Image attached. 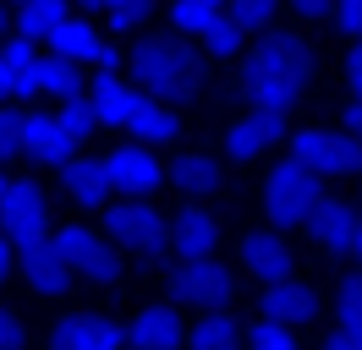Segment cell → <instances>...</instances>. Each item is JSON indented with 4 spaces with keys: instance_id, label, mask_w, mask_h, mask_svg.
Returning <instances> with one entry per match:
<instances>
[{
    "instance_id": "obj_1",
    "label": "cell",
    "mask_w": 362,
    "mask_h": 350,
    "mask_svg": "<svg viewBox=\"0 0 362 350\" xmlns=\"http://www.w3.org/2000/svg\"><path fill=\"white\" fill-rule=\"evenodd\" d=\"M236 88L247 93L252 104L286 109V115H291V109L302 104V93L313 88V49H308V39H296V33H269V39L242 61Z\"/></svg>"
},
{
    "instance_id": "obj_2",
    "label": "cell",
    "mask_w": 362,
    "mask_h": 350,
    "mask_svg": "<svg viewBox=\"0 0 362 350\" xmlns=\"http://www.w3.org/2000/svg\"><path fill=\"white\" fill-rule=\"evenodd\" d=\"M132 83L148 88L154 99L165 104H192L198 93H204L209 71H204V55L198 49H187L176 39H137L132 44Z\"/></svg>"
},
{
    "instance_id": "obj_3",
    "label": "cell",
    "mask_w": 362,
    "mask_h": 350,
    "mask_svg": "<svg viewBox=\"0 0 362 350\" xmlns=\"http://www.w3.org/2000/svg\"><path fill=\"white\" fill-rule=\"evenodd\" d=\"M318 203H324V175H313L302 159H280L269 170V181H264V214H269L274 230L308 224Z\"/></svg>"
},
{
    "instance_id": "obj_4",
    "label": "cell",
    "mask_w": 362,
    "mask_h": 350,
    "mask_svg": "<svg viewBox=\"0 0 362 350\" xmlns=\"http://www.w3.org/2000/svg\"><path fill=\"white\" fill-rule=\"evenodd\" d=\"M105 230H110V241L132 246L137 258H159V252L170 246V219L159 214L148 197H121V203H110V208H105Z\"/></svg>"
},
{
    "instance_id": "obj_5",
    "label": "cell",
    "mask_w": 362,
    "mask_h": 350,
    "mask_svg": "<svg viewBox=\"0 0 362 350\" xmlns=\"http://www.w3.org/2000/svg\"><path fill=\"white\" fill-rule=\"evenodd\" d=\"M291 159H302L313 175H362V143L346 131H324V126L296 131Z\"/></svg>"
},
{
    "instance_id": "obj_6",
    "label": "cell",
    "mask_w": 362,
    "mask_h": 350,
    "mask_svg": "<svg viewBox=\"0 0 362 350\" xmlns=\"http://www.w3.org/2000/svg\"><path fill=\"white\" fill-rule=\"evenodd\" d=\"M0 230H6V241L17 252L49 236V203L33 181H11L6 186V197H0Z\"/></svg>"
},
{
    "instance_id": "obj_7",
    "label": "cell",
    "mask_w": 362,
    "mask_h": 350,
    "mask_svg": "<svg viewBox=\"0 0 362 350\" xmlns=\"http://www.w3.org/2000/svg\"><path fill=\"white\" fill-rule=\"evenodd\" d=\"M49 241L61 246L66 268L88 274L93 284H115V279H121V258L110 252V241H99V236H93L88 224H61V230H55Z\"/></svg>"
},
{
    "instance_id": "obj_8",
    "label": "cell",
    "mask_w": 362,
    "mask_h": 350,
    "mask_svg": "<svg viewBox=\"0 0 362 350\" xmlns=\"http://www.w3.org/2000/svg\"><path fill=\"white\" fill-rule=\"evenodd\" d=\"M230 290H236V279H230V268L226 262H214V258H181V268L170 274V296L187 306H226L230 301Z\"/></svg>"
},
{
    "instance_id": "obj_9",
    "label": "cell",
    "mask_w": 362,
    "mask_h": 350,
    "mask_svg": "<svg viewBox=\"0 0 362 350\" xmlns=\"http://www.w3.org/2000/svg\"><path fill=\"white\" fill-rule=\"evenodd\" d=\"M99 164H105L110 192H121V197H148V192H159V186H165V170H159V159L143 148V143H127V148L105 153Z\"/></svg>"
},
{
    "instance_id": "obj_10",
    "label": "cell",
    "mask_w": 362,
    "mask_h": 350,
    "mask_svg": "<svg viewBox=\"0 0 362 350\" xmlns=\"http://www.w3.org/2000/svg\"><path fill=\"white\" fill-rule=\"evenodd\" d=\"M280 137H286V109L252 104L236 126H226V153H230V159H258V153L274 148Z\"/></svg>"
},
{
    "instance_id": "obj_11",
    "label": "cell",
    "mask_w": 362,
    "mask_h": 350,
    "mask_svg": "<svg viewBox=\"0 0 362 350\" xmlns=\"http://www.w3.org/2000/svg\"><path fill=\"white\" fill-rule=\"evenodd\" d=\"M55 350H127V328L110 323V318H93V312H71L55 323L49 334Z\"/></svg>"
},
{
    "instance_id": "obj_12",
    "label": "cell",
    "mask_w": 362,
    "mask_h": 350,
    "mask_svg": "<svg viewBox=\"0 0 362 350\" xmlns=\"http://www.w3.org/2000/svg\"><path fill=\"white\" fill-rule=\"evenodd\" d=\"M49 55H61L71 66H93V71H115V49L93 33L88 22H71V17L49 33Z\"/></svg>"
},
{
    "instance_id": "obj_13",
    "label": "cell",
    "mask_w": 362,
    "mask_h": 350,
    "mask_svg": "<svg viewBox=\"0 0 362 350\" xmlns=\"http://www.w3.org/2000/svg\"><path fill=\"white\" fill-rule=\"evenodd\" d=\"M242 262H247L252 279H264V284H280V279L296 274V252L286 246L280 230H252V236L242 241Z\"/></svg>"
},
{
    "instance_id": "obj_14",
    "label": "cell",
    "mask_w": 362,
    "mask_h": 350,
    "mask_svg": "<svg viewBox=\"0 0 362 350\" xmlns=\"http://www.w3.org/2000/svg\"><path fill=\"white\" fill-rule=\"evenodd\" d=\"M39 93V55H33V39H17L0 49V104H17V99H33Z\"/></svg>"
},
{
    "instance_id": "obj_15",
    "label": "cell",
    "mask_w": 362,
    "mask_h": 350,
    "mask_svg": "<svg viewBox=\"0 0 362 350\" xmlns=\"http://www.w3.org/2000/svg\"><path fill=\"white\" fill-rule=\"evenodd\" d=\"M17 268H23V279H28L33 296H61V290L71 284V268H66L61 246H55L49 236L33 241V246H23V262H17Z\"/></svg>"
},
{
    "instance_id": "obj_16",
    "label": "cell",
    "mask_w": 362,
    "mask_h": 350,
    "mask_svg": "<svg viewBox=\"0 0 362 350\" xmlns=\"http://www.w3.org/2000/svg\"><path fill=\"white\" fill-rule=\"evenodd\" d=\"M308 230H313V241L324 246V252H335V258H340V252L357 246L362 214L351 208V203H329V197H324V203L313 208V219H308Z\"/></svg>"
},
{
    "instance_id": "obj_17",
    "label": "cell",
    "mask_w": 362,
    "mask_h": 350,
    "mask_svg": "<svg viewBox=\"0 0 362 350\" xmlns=\"http://www.w3.org/2000/svg\"><path fill=\"white\" fill-rule=\"evenodd\" d=\"M71 143L66 137V126H61V115H23V153L28 159H39V164H66L71 159Z\"/></svg>"
},
{
    "instance_id": "obj_18",
    "label": "cell",
    "mask_w": 362,
    "mask_h": 350,
    "mask_svg": "<svg viewBox=\"0 0 362 350\" xmlns=\"http://www.w3.org/2000/svg\"><path fill=\"white\" fill-rule=\"evenodd\" d=\"M264 318H269V323H286V328L313 323V318H318V290H313V284H302V279L269 284V290H264Z\"/></svg>"
},
{
    "instance_id": "obj_19",
    "label": "cell",
    "mask_w": 362,
    "mask_h": 350,
    "mask_svg": "<svg viewBox=\"0 0 362 350\" xmlns=\"http://www.w3.org/2000/svg\"><path fill=\"white\" fill-rule=\"evenodd\" d=\"M137 83H121L115 71H93V83H88V104L93 115H99V126H127V115L137 109Z\"/></svg>"
},
{
    "instance_id": "obj_20",
    "label": "cell",
    "mask_w": 362,
    "mask_h": 350,
    "mask_svg": "<svg viewBox=\"0 0 362 350\" xmlns=\"http://www.w3.org/2000/svg\"><path fill=\"white\" fill-rule=\"evenodd\" d=\"M127 345L132 350H181V318L170 306H143L127 328Z\"/></svg>"
},
{
    "instance_id": "obj_21",
    "label": "cell",
    "mask_w": 362,
    "mask_h": 350,
    "mask_svg": "<svg viewBox=\"0 0 362 350\" xmlns=\"http://www.w3.org/2000/svg\"><path fill=\"white\" fill-rule=\"evenodd\" d=\"M214 241H220V224H214L209 208H181V214L170 219V246H176V258H209Z\"/></svg>"
},
{
    "instance_id": "obj_22",
    "label": "cell",
    "mask_w": 362,
    "mask_h": 350,
    "mask_svg": "<svg viewBox=\"0 0 362 350\" xmlns=\"http://www.w3.org/2000/svg\"><path fill=\"white\" fill-rule=\"evenodd\" d=\"M61 192H66L77 208H105V197H110L105 164H99V159H66V164H61Z\"/></svg>"
},
{
    "instance_id": "obj_23",
    "label": "cell",
    "mask_w": 362,
    "mask_h": 350,
    "mask_svg": "<svg viewBox=\"0 0 362 350\" xmlns=\"http://www.w3.org/2000/svg\"><path fill=\"white\" fill-rule=\"evenodd\" d=\"M127 131H132L143 148H159V143L176 137V109L165 104V99H137V109L127 115Z\"/></svg>"
},
{
    "instance_id": "obj_24",
    "label": "cell",
    "mask_w": 362,
    "mask_h": 350,
    "mask_svg": "<svg viewBox=\"0 0 362 350\" xmlns=\"http://www.w3.org/2000/svg\"><path fill=\"white\" fill-rule=\"evenodd\" d=\"M66 22V0H23L17 6V33L33 44H49V33Z\"/></svg>"
},
{
    "instance_id": "obj_25",
    "label": "cell",
    "mask_w": 362,
    "mask_h": 350,
    "mask_svg": "<svg viewBox=\"0 0 362 350\" xmlns=\"http://www.w3.org/2000/svg\"><path fill=\"white\" fill-rule=\"evenodd\" d=\"M192 350H242V328L230 312H204V323L192 328Z\"/></svg>"
},
{
    "instance_id": "obj_26",
    "label": "cell",
    "mask_w": 362,
    "mask_h": 350,
    "mask_svg": "<svg viewBox=\"0 0 362 350\" xmlns=\"http://www.w3.org/2000/svg\"><path fill=\"white\" fill-rule=\"evenodd\" d=\"M170 181H176L181 192H214V186H220V164H214L209 153H181Z\"/></svg>"
},
{
    "instance_id": "obj_27",
    "label": "cell",
    "mask_w": 362,
    "mask_h": 350,
    "mask_svg": "<svg viewBox=\"0 0 362 350\" xmlns=\"http://www.w3.org/2000/svg\"><path fill=\"white\" fill-rule=\"evenodd\" d=\"M39 93H49V99H77L83 93V83H77V66L71 61H61V55H45L39 61Z\"/></svg>"
},
{
    "instance_id": "obj_28",
    "label": "cell",
    "mask_w": 362,
    "mask_h": 350,
    "mask_svg": "<svg viewBox=\"0 0 362 350\" xmlns=\"http://www.w3.org/2000/svg\"><path fill=\"white\" fill-rule=\"evenodd\" d=\"M170 22H176V33H209L220 22V6L214 0H170Z\"/></svg>"
},
{
    "instance_id": "obj_29",
    "label": "cell",
    "mask_w": 362,
    "mask_h": 350,
    "mask_svg": "<svg viewBox=\"0 0 362 350\" xmlns=\"http://www.w3.org/2000/svg\"><path fill=\"white\" fill-rule=\"evenodd\" d=\"M61 126H66V137H71V143H88V137H93L99 115H93L88 93H77V99H66V104H61Z\"/></svg>"
},
{
    "instance_id": "obj_30",
    "label": "cell",
    "mask_w": 362,
    "mask_h": 350,
    "mask_svg": "<svg viewBox=\"0 0 362 350\" xmlns=\"http://www.w3.org/2000/svg\"><path fill=\"white\" fill-rule=\"evenodd\" d=\"M148 17H154V0H110L105 6V22H110L115 33H137Z\"/></svg>"
},
{
    "instance_id": "obj_31",
    "label": "cell",
    "mask_w": 362,
    "mask_h": 350,
    "mask_svg": "<svg viewBox=\"0 0 362 350\" xmlns=\"http://www.w3.org/2000/svg\"><path fill=\"white\" fill-rule=\"evenodd\" d=\"M335 312H340V328H351V334H362V274H346V279H340Z\"/></svg>"
},
{
    "instance_id": "obj_32",
    "label": "cell",
    "mask_w": 362,
    "mask_h": 350,
    "mask_svg": "<svg viewBox=\"0 0 362 350\" xmlns=\"http://www.w3.org/2000/svg\"><path fill=\"white\" fill-rule=\"evenodd\" d=\"M204 49L214 55V61H230V55L242 49V28H236L230 17H220V22H214V28L204 33Z\"/></svg>"
},
{
    "instance_id": "obj_33",
    "label": "cell",
    "mask_w": 362,
    "mask_h": 350,
    "mask_svg": "<svg viewBox=\"0 0 362 350\" xmlns=\"http://www.w3.org/2000/svg\"><path fill=\"white\" fill-rule=\"evenodd\" d=\"M247 350H296V339H291V328H286V323L258 318V323H252V334H247Z\"/></svg>"
},
{
    "instance_id": "obj_34",
    "label": "cell",
    "mask_w": 362,
    "mask_h": 350,
    "mask_svg": "<svg viewBox=\"0 0 362 350\" xmlns=\"http://www.w3.org/2000/svg\"><path fill=\"white\" fill-rule=\"evenodd\" d=\"M23 153V109L0 104V164Z\"/></svg>"
},
{
    "instance_id": "obj_35",
    "label": "cell",
    "mask_w": 362,
    "mask_h": 350,
    "mask_svg": "<svg viewBox=\"0 0 362 350\" xmlns=\"http://www.w3.org/2000/svg\"><path fill=\"white\" fill-rule=\"evenodd\" d=\"M274 6H280V0H236V6H230V22H236L242 33H247V28H269Z\"/></svg>"
},
{
    "instance_id": "obj_36",
    "label": "cell",
    "mask_w": 362,
    "mask_h": 350,
    "mask_svg": "<svg viewBox=\"0 0 362 350\" xmlns=\"http://www.w3.org/2000/svg\"><path fill=\"white\" fill-rule=\"evenodd\" d=\"M329 17L340 22V33L346 39H362V0H335V11Z\"/></svg>"
},
{
    "instance_id": "obj_37",
    "label": "cell",
    "mask_w": 362,
    "mask_h": 350,
    "mask_svg": "<svg viewBox=\"0 0 362 350\" xmlns=\"http://www.w3.org/2000/svg\"><path fill=\"white\" fill-rule=\"evenodd\" d=\"M17 345H23V323L0 306V350H17Z\"/></svg>"
},
{
    "instance_id": "obj_38",
    "label": "cell",
    "mask_w": 362,
    "mask_h": 350,
    "mask_svg": "<svg viewBox=\"0 0 362 350\" xmlns=\"http://www.w3.org/2000/svg\"><path fill=\"white\" fill-rule=\"evenodd\" d=\"M296 17H308V22H318V17H329L335 11V0H286Z\"/></svg>"
},
{
    "instance_id": "obj_39",
    "label": "cell",
    "mask_w": 362,
    "mask_h": 350,
    "mask_svg": "<svg viewBox=\"0 0 362 350\" xmlns=\"http://www.w3.org/2000/svg\"><path fill=\"white\" fill-rule=\"evenodd\" d=\"M346 83H351V99L362 104V39L351 44V61H346Z\"/></svg>"
},
{
    "instance_id": "obj_40",
    "label": "cell",
    "mask_w": 362,
    "mask_h": 350,
    "mask_svg": "<svg viewBox=\"0 0 362 350\" xmlns=\"http://www.w3.org/2000/svg\"><path fill=\"white\" fill-rule=\"evenodd\" d=\"M340 131L362 143V104H357V99H351V104H346V115H340Z\"/></svg>"
},
{
    "instance_id": "obj_41",
    "label": "cell",
    "mask_w": 362,
    "mask_h": 350,
    "mask_svg": "<svg viewBox=\"0 0 362 350\" xmlns=\"http://www.w3.org/2000/svg\"><path fill=\"white\" fill-rule=\"evenodd\" d=\"M324 350H362V334H351V328H335V334L324 339Z\"/></svg>"
},
{
    "instance_id": "obj_42",
    "label": "cell",
    "mask_w": 362,
    "mask_h": 350,
    "mask_svg": "<svg viewBox=\"0 0 362 350\" xmlns=\"http://www.w3.org/2000/svg\"><path fill=\"white\" fill-rule=\"evenodd\" d=\"M11 268H17V246H11V241H6V230H0V284H6V274H11Z\"/></svg>"
},
{
    "instance_id": "obj_43",
    "label": "cell",
    "mask_w": 362,
    "mask_h": 350,
    "mask_svg": "<svg viewBox=\"0 0 362 350\" xmlns=\"http://www.w3.org/2000/svg\"><path fill=\"white\" fill-rule=\"evenodd\" d=\"M77 6H88V11H105V6H110V0H77Z\"/></svg>"
},
{
    "instance_id": "obj_44",
    "label": "cell",
    "mask_w": 362,
    "mask_h": 350,
    "mask_svg": "<svg viewBox=\"0 0 362 350\" xmlns=\"http://www.w3.org/2000/svg\"><path fill=\"white\" fill-rule=\"evenodd\" d=\"M6 186H11V181H6V170H0V197H6Z\"/></svg>"
},
{
    "instance_id": "obj_45",
    "label": "cell",
    "mask_w": 362,
    "mask_h": 350,
    "mask_svg": "<svg viewBox=\"0 0 362 350\" xmlns=\"http://www.w3.org/2000/svg\"><path fill=\"white\" fill-rule=\"evenodd\" d=\"M351 252H357V258H362V230H357V246H351Z\"/></svg>"
},
{
    "instance_id": "obj_46",
    "label": "cell",
    "mask_w": 362,
    "mask_h": 350,
    "mask_svg": "<svg viewBox=\"0 0 362 350\" xmlns=\"http://www.w3.org/2000/svg\"><path fill=\"white\" fill-rule=\"evenodd\" d=\"M0 33H6V6H0Z\"/></svg>"
},
{
    "instance_id": "obj_47",
    "label": "cell",
    "mask_w": 362,
    "mask_h": 350,
    "mask_svg": "<svg viewBox=\"0 0 362 350\" xmlns=\"http://www.w3.org/2000/svg\"><path fill=\"white\" fill-rule=\"evenodd\" d=\"M17 6H23V0H17Z\"/></svg>"
},
{
    "instance_id": "obj_48",
    "label": "cell",
    "mask_w": 362,
    "mask_h": 350,
    "mask_svg": "<svg viewBox=\"0 0 362 350\" xmlns=\"http://www.w3.org/2000/svg\"><path fill=\"white\" fill-rule=\"evenodd\" d=\"M214 6H220V0H214Z\"/></svg>"
}]
</instances>
